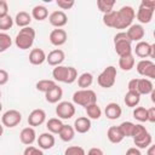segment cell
<instances>
[{
	"label": "cell",
	"instance_id": "42",
	"mask_svg": "<svg viewBox=\"0 0 155 155\" xmlns=\"http://www.w3.org/2000/svg\"><path fill=\"white\" fill-rule=\"evenodd\" d=\"M64 155H86V153H85V149L82 147L71 145V147H68L65 149Z\"/></svg>",
	"mask_w": 155,
	"mask_h": 155
},
{
	"label": "cell",
	"instance_id": "36",
	"mask_svg": "<svg viewBox=\"0 0 155 155\" xmlns=\"http://www.w3.org/2000/svg\"><path fill=\"white\" fill-rule=\"evenodd\" d=\"M134 142V145L136 148L138 149H145L148 148L149 145H151V142H153V138H151V134L148 132L144 137H142L140 139H137V140H133Z\"/></svg>",
	"mask_w": 155,
	"mask_h": 155
},
{
	"label": "cell",
	"instance_id": "30",
	"mask_svg": "<svg viewBox=\"0 0 155 155\" xmlns=\"http://www.w3.org/2000/svg\"><path fill=\"white\" fill-rule=\"evenodd\" d=\"M86 114H87V117L91 120H98L101 116H102V109L99 108V105L97 103H93V104H90L87 105L86 108Z\"/></svg>",
	"mask_w": 155,
	"mask_h": 155
},
{
	"label": "cell",
	"instance_id": "13",
	"mask_svg": "<svg viewBox=\"0 0 155 155\" xmlns=\"http://www.w3.org/2000/svg\"><path fill=\"white\" fill-rule=\"evenodd\" d=\"M48 39H50V42L53 46H62V45L65 44V41L68 39V35H67V31L64 29L56 28L50 33Z\"/></svg>",
	"mask_w": 155,
	"mask_h": 155
},
{
	"label": "cell",
	"instance_id": "21",
	"mask_svg": "<svg viewBox=\"0 0 155 155\" xmlns=\"http://www.w3.org/2000/svg\"><path fill=\"white\" fill-rule=\"evenodd\" d=\"M63 97V90L62 87H59L58 85L53 86L51 90H48L46 93H45V98L48 103H58Z\"/></svg>",
	"mask_w": 155,
	"mask_h": 155
},
{
	"label": "cell",
	"instance_id": "9",
	"mask_svg": "<svg viewBox=\"0 0 155 155\" xmlns=\"http://www.w3.org/2000/svg\"><path fill=\"white\" fill-rule=\"evenodd\" d=\"M21 121H22V114L16 109H10V110L5 111L1 116L2 126H6L8 128L16 127Z\"/></svg>",
	"mask_w": 155,
	"mask_h": 155
},
{
	"label": "cell",
	"instance_id": "3",
	"mask_svg": "<svg viewBox=\"0 0 155 155\" xmlns=\"http://www.w3.org/2000/svg\"><path fill=\"white\" fill-rule=\"evenodd\" d=\"M34 39H35V30L31 27H25V28H21V30L16 35L15 44L21 50H28L33 46Z\"/></svg>",
	"mask_w": 155,
	"mask_h": 155
},
{
	"label": "cell",
	"instance_id": "43",
	"mask_svg": "<svg viewBox=\"0 0 155 155\" xmlns=\"http://www.w3.org/2000/svg\"><path fill=\"white\" fill-rule=\"evenodd\" d=\"M56 4L61 8V11H62V10H69V8H71L75 5V1L74 0H57Z\"/></svg>",
	"mask_w": 155,
	"mask_h": 155
},
{
	"label": "cell",
	"instance_id": "31",
	"mask_svg": "<svg viewBox=\"0 0 155 155\" xmlns=\"http://www.w3.org/2000/svg\"><path fill=\"white\" fill-rule=\"evenodd\" d=\"M59 138L63 140V142H70L74 136H75V131H74V127L70 126V125H63L62 130L59 131Z\"/></svg>",
	"mask_w": 155,
	"mask_h": 155
},
{
	"label": "cell",
	"instance_id": "4",
	"mask_svg": "<svg viewBox=\"0 0 155 155\" xmlns=\"http://www.w3.org/2000/svg\"><path fill=\"white\" fill-rule=\"evenodd\" d=\"M114 47H115V52L119 54V57L127 56V54L132 53L131 41L128 40L125 31H120L114 36Z\"/></svg>",
	"mask_w": 155,
	"mask_h": 155
},
{
	"label": "cell",
	"instance_id": "40",
	"mask_svg": "<svg viewBox=\"0 0 155 155\" xmlns=\"http://www.w3.org/2000/svg\"><path fill=\"white\" fill-rule=\"evenodd\" d=\"M115 22H116V11H111L109 13L103 15V23L109 27V28H114L115 27Z\"/></svg>",
	"mask_w": 155,
	"mask_h": 155
},
{
	"label": "cell",
	"instance_id": "17",
	"mask_svg": "<svg viewBox=\"0 0 155 155\" xmlns=\"http://www.w3.org/2000/svg\"><path fill=\"white\" fill-rule=\"evenodd\" d=\"M64 58H65V54H64V52H63L61 48H56V50L51 51V52L46 56L47 63H48L50 65H52V67L61 65V64L63 63Z\"/></svg>",
	"mask_w": 155,
	"mask_h": 155
},
{
	"label": "cell",
	"instance_id": "34",
	"mask_svg": "<svg viewBox=\"0 0 155 155\" xmlns=\"http://www.w3.org/2000/svg\"><path fill=\"white\" fill-rule=\"evenodd\" d=\"M114 5H115V0H98V1H97V7H98L99 11L103 12L104 15L111 12Z\"/></svg>",
	"mask_w": 155,
	"mask_h": 155
},
{
	"label": "cell",
	"instance_id": "32",
	"mask_svg": "<svg viewBox=\"0 0 155 155\" xmlns=\"http://www.w3.org/2000/svg\"><path fill=\"white\" fill-rule=\"evenodd\" d=\"M93 82V75L91 73H82L79 78H78V85L79 87H81V90H86L88 88Z\"/></svg>",
	"mask_w": 155,
	"mask_h": 155
},
{
	"label": "cell",
	"instance_id": "35",
	"mask_svg": "<svg viewBox=\"0 0 155 155\" xmlns=\"http://www.w3.org/2000/svg\"><path fill=\"white\" fill-rule=\"evenodd\" d=\"M133 117L138 120L139 122H145L148 121V109L144 107H137L133 110Z\"/></svg>",
	"mask_w": 155,
	"mask_h": 155
},
{
	"label": "cell",
	"instance_id": "44",
	"mask_svg": "<svg viewBox=\"0 0 155 155\" xmlns=\"http://www.w3.org/2000/svg\"><path fill=\"white\" fill-rule=\"evenodd\" d=\"M23 155H44V153H42V150L40 148H36V147H33V145H28L24 149Z\"/></svg>",
	"mask_w": 155,
	"mask_h": 155
},
{
	"label": "cell",
	"instance_id": "5",
	"mask_svg": "<svg viewBox=\"0 0 155 155\" xmlns=\"http://www.w3.org/2000/svg\"><path fill=\"white\" fill-rule=\"evenodd\" d=\"M154 8H155V1L154 0H143L140 2L138 11H137V15H136L139 23H143V24L150 23V21L153 19Z\"/></svg>",
	"mask_w": 155,
	"mask_h": 155
},
{
	"label": "cell",
	"instance_id": "38",
	"mask_svg": "<svg viewBox=\"0 0 155 155\" xmlns=\"http://www.w3.org/2000/svg\"><path fill=\"white\" fill-rule=\"evenodd\" d=\"M133 127H134V124L131 121H124L119 125V130L121 131L124 137H131L133 132Z\"/></svg>",
	"mask_w": 155,
	"mask_h": 155
},
{
	"label": "cell",
	"instance_id": "12",
	"mask_svg": "<svg viewBox=\"0 0 155 155\" xmlns=\"http://www.w3.org/2000/svg\"><path fill=\"white\" fill-rule=\"evenodd\" d=\"M126 35L128 38V40L132 42V41H142V39L144 38L145 35V30L144 28L142 27V24H131L128 28H127V31H126Z\"/></svg>",
	"mask_w": 155,
	"mask_h": 155
},
{
	"label": "cell",
	"instance_id": "46",
	"mask_svg": "<svg viewBox=\"0 0 155 155\" xmlns=\"http://www.w3.org/2000/svg\"><path fill=\"white\" fill-rule=\"evenodd\" d=\"M8 5L5 0H0V17L8 15Z\"/></svg>",
	"mask_w": 155,
	"mask_h": 155
},
{
	"label": "cell",
	"instance_id": "27",
	"mask_svg": "<svg viewBox=\"0 0 155 155\" xmlns=\"http://www.w3.org/2000/svg\"><path fill=\"white\" fill-rule=\"evenodd\" d=\"M63 125H64V124H63V122L61 121V119H58V117H51V119H48V121L46 122V127H47L48 132L52 133V134H58L59 131L62 130Z\"/></svg>",
	"mask_w": 155,
	"mask_h": 155
},
{
	"label": "cell",
	"instance_id": "10",
	"mask_svg": "<svg viewBox=\"0 0 155 155\" xmlns=\"http://www.w3.org/2000/svg\"><path fill=\"white\" fill-rule=\"evenodd\" d=\"M134 53L139 58H154L155 57V45L148 44L147 41H139L134 47Z\"/></svg>",
	"mask_w": 155,
	"mask_h": 155
},
{
	"label": "cell",
	"instance_id": "53",
	"mask_svg": "<svg viewBox=\"0 0 155 155\" xmlns=\"http://www.w3.org/2000/svg\"><path fill=\"white\" fill-rule=\"evenodd\" d=\"M2 133H4V126L0 124V137L2 136Z\"/></svg>",
	"mask_w": 155,
	"mask_h": 155
},
{
	"label": "cell",
	"instance_id": "24",
	"mask_svg": "<svg viewBox=\"0 0 155 155\" xmlns=\"http://www.w3.org/2000/svg\"><path fill=\"white\" fill-rule=\"evenodd\" d=\"M107 137H108L109 142L113 143V144L121 143L122 139L125 138V137L122 136L121 131L119 130V126H111V127H109L108 131H107Z\"/></svg>",
	"mask_w": 155,
	"mask_h": 155
},
{
	"label": "cell",
	"instance_id": "48",
	"mask_svg": "<svg viewBox=\"0 0 155 155\" xmlns=\"http://www.w3.org/2000/svg\"><path fill=\"white\" fill-rule=\"evenodd\" d=\"M148 121L149 122H155V108L154 107L148 109Z\"/></svg>",
	"mask_w": 155,
	"mask_h": 155
},
{
	"label": "cell",
	"instance_id": "6",
	"mask_svg": "<svg viewBox=\"0 0 155 155\" xmlns=\"http://www.w3.org/2000/svg\"><path fill=\"white\" fill-rule=\"evenodd\" d=\"M73 102L78 105L81 107H87L90 104L97 103V94L94 91L86 88V90H79L76 92H74L73 94Z\"/></svg>",
	"mask_w": 155,
	"mask_h": 155
},
{
	"label": "cell",
	"instance_id": "23",
	"mask_svg": "<svg viewBox=\"0 0 155 155\" xmlns=\"http://www.w3.org/2000/svg\"><path fill=\"white\" fill-rule=\"evenodd\" d=\"M140 96L142 94H150L151 91H154V85L151 80L149 79H138L137 80V90H136Z\"/></svg>",
	"mask_w": 155,
	"mask_h": 155
},
{
	"label": "cell",
	"instance_id": "18",
	"mask_svg": "<svg viewBox=\"0 0 155 155\" xmlns=\"http://www.w3.org/2000/svg\"><path fill=\"white\" fill-rule=\"evenodd\" d=\"M91 130V120L87 116H80L74 121V131L78 133H87Z\"/></svg>",
	"mask_w": 155,
	"mask_h": 155
},
{
	"label": "cell",
	"instance_id": "28",
	"mask_svg": "<svg viewBox=\"0 0 155 155\" xmlns=\"http://www.w3.org/2000/svg\"><path fill=\"white\" fill-rule=\"evenodd\" d=\"M119 67L124 71H130L134 67V57H133V54L131 53V54L120 57L119 58Z\"/></svg>",
	"mask_w": 155,
	"mask_h": 155
},
{
	"label": "cell",
	"instance_id": "49",
	"mask_svg": "<svg viewBox=\"0 0 155 155\" xmlns=\"http://www.w3.org/2000/svg\"><path fill=\"white\" fill-rule=\"evenodd\" d=\"M125 155H142V153H140V150L138 148L132 147V148H128L127 149V151H126Z\"/></svg>",
	"mask_w": 155,
	"mask_h": 155
},
{
	"label": "cell",
	"instance_id": "15",
	"mask_svg": "<svg viewBox=\"0 0 155 155\" xmlns=\"http://www.w3.org/2000/svg\"><path fill=\"white\" fill-rule=\"evenodd\" d=\"M36 142H38V145L41 150H48V149L53 148V145L56 143V139H54V136L52 133L44 132L38 137Z\"/></svg>",
	"mask_w": 155,
	"mask_h": 155
},
{
	"label": "cell",
	"instance_id": "29",
	"mask_svg": "<svg viewBox=\"0 0 155 155\" xmlns=\"http://www.w3.org/2000/svg\"><path fill=\"white\" fill-rule=\"evenodd\" d=\"M31 17L36 21H44L48 17V11L42 5H36L31 10Z\"/></svg>",
	"mask_w": 155,
	"mask_h": 155
},
{
	"label": "cell",
	"instance_id": "14",
	"mask_svg": "<svg viewBox=\"0 0 155 155\" xmlns=\"http://www.w3.org/2000/svg\"><path fill=\"white\" fill-rule=\"evenodd\" d=\"M48 22L51 23V25H53L56 28H62L68 23V17L64 11H61V10L53 11L48 16Z\"/></svg>",
	"mask_w": 155,
	"mask_h": 155
},
{
	"label": "cell",
	"instance_id": "2",
	"mask_svg": "<svg viewBox=\"0 0 155 155\" xmlns=\"http://www.w3.org/2000/svg\"><path fill=\"white\" fill-rule=\"evenodd\" d=\"M136 17V12L132 6H122L119 11H116V22L115 29H127Z\"/></svg>",
	"mask_w": 155,
	"mask_h": 155
},
{
	"label": "cell",
	"instance_id": "47",
	"mask_svg": "<svg viewBox=\"0 0 155 155\" xmlns=\"http://www.w3.org/2000/svg\"><path fill=\"white\" fill-rule=\"evenodd\" d=\"M87 155H104V153H103V150H102L101 148L94 147V148H91V149L87 151Z\"/></svg>",
	"mask_w": 155,
	"mask_h": 155
},
{
	"label": "cell",
	"instance_id": "20",
	"mask_svg": "<svg viewBox=\"0 0 155 155\" xmlns=\"http://www.w3.org/2000/svg\"><path fill=\"white\" fill-rule=\"evenodd\" d=\"M104 113H105L107 119H109V120H116V119H119L121 116L122 109H121V107L117 103L111 102V103L107 104V107L104 109Z\"/></svg>",
	"mask_w": 155,
	"mask_h": 155
},
{
	"label": "cell",
	"instance_id": "39",
	"mask_svg": "<svg viewBox=\"0 0 155 155\" xmlns=\"http://www.w3.org/2000/svg\"><path fill=\"white\" fill-rule=\"evenodd\" d=\"M147 133H148V131H147L145 126L138 124V125H134L133 132H132V136L131 137L133 138V140H137V139H140L142 137H144Z\"/></svg>",
	"mask_w": 155,
	"mask_h": 155
},
{
	"label": "cell",
	"instance_id": "8",
	"mask_svg": "<svg viewBox=\"0 0 155 155\" xmlns=\"http://www.w3.org/2000/svg\"><path fill=\"white\" fill-rule=\"evenodd\" d=\"M137 71L145 79H155V63L151 59H142L137 63Z\"/></svg>",
	"mask_w": 155,
	"mask_h": 155
},
{
	"label": "cell",
	"instance_id": "19",
	"mask_svg": "<svg viewBox=\"0 0 155 155\" xmlns=\"http://www.w3.org/2000/svg\"><path fill=\"white\" fill-rule=\"evenodd\" d=\"M19 139L25 145H31L36 139V133L34 127H24L19 133Z\"/></svg>",
	"mask_w": 155,
	"mask_h": 155
},
{
	"label": "cell",
	"instance_id": "54",
	"mask_svg": "<svg viewBox=\"0 0 155 155\" xmlns=\"http://www.w3.org/2000/svg\"><path fill=\"white\" fill-rule=\"evenodd\" d=\"M2 110V105H1V102H0V111Z\"/></svg>",
	"mask_w": 155,
	"mask_h": 155
},
{
	"label": "cell",
	"instance_id": "52",
	"mask_svg": "<svg viewBox=\"0 0 155 155\" xmlns=\"http://www.w3.org/2000/svg\"><path fill=\"white\" fill-rule=\"evenodd\" d=\"M150 94H151V101H153V102H155V91H151V93H150Z\"/></svg>",
	"mask_w": 155,
	"mask_h": 155
},
{
	"label": "cell",
	"instance_id": "37",
	"mask_svg": "<svg viewBox=\"0 0 155 155\" xmlns=\"http://www.w3.org/2000/svg\"><path fill=\"white\" fill-rule=\"evenodd\" d=\"M12 45V39L8 34L6 33H0V53L5 52L7 48H10Z\"/></svg>",
	"mask_w": 155,
	"mask_h": 155
},
{
	"label": "cell",
	"instance_id": "33",
	"mask_svg": "<svg viewBox=\"0 0 155 155\" xmlns=\"http://www.w3.org/2000/svg\"><path fill=\"white\" fill-rule=\"evenodd\" d=\"M56 81L54 80H48V79H42V80H39L36 82V90L40 91V92H44L46 93L48 90H51L53 86H56Z\"/></svg>",
	"mask_w": 155,
	"mask_h": 155
},
{
	"label": "cell",
	"instance_id": "41",
	"mask_svg": "<svg viewBox=\"0 0 155 155\" xmlns=\"http://www.w3.org/2000/svg\"><path fill=\"white\" fill-rule=\"evenodd\" d=\"M12 25H13V18L10 15L0 17V30H4V31L8 30L12 28Z\"/></svg>",
	"mask_w": 155,
	"mask_h": 155
},
{
	"label": "cell",
	"instance_id": "51",
	"mask_svg": "<svg viewBox=\"0 0 155 155\" xmlns=\"http://www.w3.org/2000/svg\"><path fill=\"white\" fill-rule=\"evenodd\" d=\"M147 155H155V145H149Z\"/></svg>",
	"mask_w": 155,
	"mask_h": 155
},
{
	"label": "cell",
	"instance_id": "11",
	"mask_svg": "<svg viewBox=\"0 0 155 155\" xmlns=\"http://www.w3.org/2000/svg\"><path fill=\"white\" fill-rule=\"evenodd\" d=\"M56 114L58 116V119H71L75 115V107L71 102L64 101V102H59L56 107Z\"/></svg>",
	"mask_w": 155,
	"mask_h": 155
},
{
	"label": "cell",
	"instance_id": "1",
	"mask_svg": "<svg viewBox=\"0 0 155 155\" xmlns=\"http://www.w3.org/2000/svg\"><path fill=\"white\" fill-rule=\"evenodd\" d=\"M52 76L54 81L64 82V84H73L78 80V71L74 67H65V65H57L52 70Z\"/></svg>",
	"mask_w": 155,
	"mask_h": 155
},
{
	"label": "cell",
	"instance_id": "45",
	"mask_svg": "<svg viewBox=\"0 0 155 155\" xmlns=\"http://www.w3.org/2000/svg\"><path fill=\"white\" fill-rule=\"evenodd\" d=\"M10 76H8V73L5 70V69H0V86L7 84Z\"/></svg>",
	"mask_w": 155,
	"mask_h": 155
},
{
	"label": "cell",
	"instance_id": "26",
	"mask_svg": "<svg viewBox=\"0 0 155 155\" xmlns=\"http://www.w3.org/2000/svg\"><path fill=\"white\" fill-rule=\"evenodd\" d=\"M140 101V94L137 92V91H128L126 94H125V98H124V102L127 107L130 108H134L138 105Z\"/></svg>",
	"mask_w": 155,
	"mask_h": 155
},
{
	"label": "cell",
	"instance_id": "25",
	"mask_svg": "<svg viewBox=\"0 0 155 155\" xmlns=\"http://www.w3.org/2000/svg\"><path fill=\"white\" fill-rule=\"evenodd\" d=\"M30 22H31V15H29V13L25 12V11L18 12V13L16 15V17H15V23H16L18 27H21V28L29 27Z\"/></svg>",
	"mask_w": 155,
	"mask_h": 155
},
{
	"label": "cell",
	"instance_id": "22",
	"mask_svg": "<svg viewBox=\"0 0 155 155\" xmlns=\"http://www.w3.org/2000/svg\"><path fill=\"white\" fill-rule=\"evenodd\" d=\"M46 61V53L42 48H33L29 53V62L33 65H40Z\"/></svg>",
	"mask_w": 155,
	"mask_h": 155
},
{
	"label": "cell",
	"instance_id": "16",
	"mask_svg": "<svg viewBox=\"0 0 155 155\" xmlns=\"http://www.w3.org/2000/svg\"><path fill=\"white\" fill-rule=\"evenodd\" d=\"M46 120V113L42 109H34L28 116V124L30 127L40 126Z\"/></svg>",
	"mask_w": 155,
	"mask_h": 155
},
{
	"label": "cell",
	"instance_id": "7",
	"mask_svg": "<svg viewBox=\"0 0 155 155\" xmlns=\"http://www.w3.org/2000/svg\"><path fill=\"white\" fill-rule=\"evenodd\" d=\"M116 81V68L113 65L107 67L97 78V82L103 88H110Z\"/></svg>",
	"mask_w": 155,
	"mask_h": 155
},
{
	"label": "cell",
	"instance_id": "55",
	"mask_svg": "<svg viewBox=\"0 0 155 155\" xmlns=\"http://www.w3.org/2000/svg\"><path fill=\"white\" fill-rule=\"evenodd\" d=\"M0 97H1V91H0Z\"/></svg>",
	"mask_w": 155,
	"mask_h": 155
},
{
	"label": "cell",
	"instance_id": "50",
	"mask_svg": "<svg viewBox=\"0 0 155 155\" xmlns=\"http://www.w3.org/2000/svg\"><path fill=\"white\" fill-rule=\"evenodd\" d=\"M137 80H138V79H132V80H130V82H128V85H127L128 91H136V90H137Z\"/></svg>",
	"mask_w": 155,
	"mask_h": 155
}]
</instances>
